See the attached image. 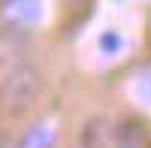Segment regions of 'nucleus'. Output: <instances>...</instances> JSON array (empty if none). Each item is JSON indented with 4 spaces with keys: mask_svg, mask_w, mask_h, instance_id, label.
Returning a JSON list of instances; mask_svg holds the SVG:
<instances>
[{
    "mask_svg": "<svg viewBox=\"0 0 151 148\" xmlns=\"http://www.w3.org/2000/svg\"><path fill=\"white\" fill-rule=\"evenodd\" d=\"M0 148H3V136H0Z\"/></svg>",
    "mask_w": 151,
    "mask_h": 148,
    "instance_id": "8",
    "label": "nucleus"
},
{
    "mask_svg": "<svg viewBox=\"0 0 151 148\" xmlns=\"http://www.w3.org/2000/svg\"><path fill=\"white\" fill-rule=\"evenodd\" d=\"M3 12L15 24H36L42 15V0H6Z\"/></svg>",
    "mask_w": 151,
    "mask_h": 148,
    "instance_id": "3",
    "label": "nucleus"
},
{
    "mask_svg": "<svg viewBox=\"0 0 151 148\" xmlns=\"http://www.w3.org/2000/svg\"><path fill=\"white\" fill-rule=\"evenodd\" d=\"M121 45H124V40L118 33H103L100 36V48H103V52H118Z\"/></svg>",
    "mask_w": 151,
    "mask_h": 148,
    "instance_id": "7",
    "label": "nucleus"
},
{
    "mask_svg": "<svg viewBox=\"0 0 151 148\" xmlns=\"http://www.w3.org/2000/svg\"><path fill=\"white\" fill-rule=\"evenodd\" d=\"M42 91V76L33 67H15L0 82V112L6 115H24L33 109L36 97Z\"/></svg>",
    "mask_w": 151,
    "mask_h": 148,
    "instance_id": "1",
    "label": "nucleus"
},
{
    "mask_svg": "<svg viewBox=\"0 0 151 148\" xmlns=\"http://www.w3.org/2000/svg\"><path fill=\"white\" fill-rule=\"evenodd\" d=\"M109 139V124L103 118H94L88 121L85 130H82V148H103Z\"/></svg>",
    "mask_w": 151,
    "mask_h": 148,
    "instance_id": "4",
    "label": "nucleus"
},
{
    "mask_svg": "<svg viewBox=\"0 0 151 148\" xmlns=\"http://www.w3.org/2000/svg\"><path fill=\"white\" fill-rule=\"evenodd\" d=\"M133 91H136V97H139L142 103H148V106H151V70L139 73V79H136Z\"/></svg>",
    "mask_w": 151,
    "mask_h": 148,
    "instance_id": "6",
    "label": "nucleus"
},
{
    "mask_svg": "<svg viewBox=\"0 0 151 148\" xmlns=\"http://www.w3.org/2000/svg\"><path fill=\"white\" fill-rule=\"evenodd\" d=\"M55 142V130L45 127V124H36L24 133V139L18 142V148H52Z\"/></svg>",
    "mask_w": 151,
    "mask_h": 148,
    "instance_id": "5",
    "label": "nucleus"
},
{
    "mask_svg": "<svg viewBox=\"0 0 151 148\" xmlns=\"http://www.w3.org/2000/svg\"><path fill=\"white\" fill-rule=\"evenodd\" d=\"M148 142V127L139 118H124L115 127V145L118 148H142Z\"/></svg>",
    "mask_w": 151,
    "mask_h": 148,
    "instance_id": "2",
    "label": "nucleus"
}]
</instances>
